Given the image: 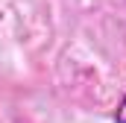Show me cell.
<instances>
[{
    "mask_svg": "<svg viewBox=\"0 0 126 123\" xmlns=\"http://www.w3.org/2000/svg\"><path fill=\"white\" fill-rule=\"evenodd\" d=\"M114 123H126V94H123V100L117 103V108H114Z\"/></svg>",
    "mask_w": 126,
    "mask_h": 123,
    "instance_id": "obj_1",
    "label": "cell"
}]
</instances>
